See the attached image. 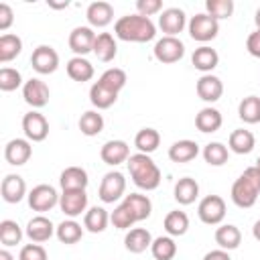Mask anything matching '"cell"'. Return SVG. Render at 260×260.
I'll return each mask as SVG.
<instances>
[{"instance_id": "cell-3", "label": "cell", "mask_w": 260, "mask_h": 260, "mask_svg": "<svg viewBox=\"0 0 260 260\" xmlns=\"http://www.w3.org/2000/svg\"><path fill=\"white\" fill-rule=\"evenodd\" d=\"M116 37L122 41H134V43H146L150 39H154L156 35V26L148 16L142 14H126L120 16L114 24Z\"/></svg>"}, {"instance_id": "cell-27", "label": "cell", "mask_w": 260, "mask_h": 260, "mask_svg": "<svg viewBox=\"0 0 260 260\" xmlns=\"http://www.w3.org/2000/svg\"><path fill=\"white\" fill-rule=\"evenodd\" d=\"M93 53L100 61H106V63L112 61L118 53V45H116L114 37L110 32H100L95 37V43H93Z\"/></svg>"}, {"instance_id": "cell-43", "label": "cell", "mask_w": 260, "mask_h": 260, "mask_svg": "<svg viewBox=\"0 0 260 260\" xmlns=\"http://www.w3.org/2000/svg\"><path fill=\"white\" fill-rule=\"evenodd\" d=\"M205 8L213 18H228L234 12V0H205Z\"/></svg>"}, {"instance_id": "cell-31", "label": "cell", "mask_w": 260, "mask_h": 260, "mask_svg": "<svg viewBox=\"0 0 260 260\" xmlns=\"http://www.w3.org/2000/svg\"><path fill=\"white\" fill-rule=\"evenodd\" d=\"M134 144H136V148H138L140 152L150 154V152H154V150L158 148V144H160V134H158L154 128H142V130L136 132Z\"/></svg>"}, {"instance_id": "cell-29", "label": "cell", "mask_w": 260, "mask_h": 260, "mask_svg": "<svg viewBox=\"0 0 260 260\" xmlns=\"http://www.w3.org/2000/svg\"><path fill=\"white\" fill-rule=\"evenodd\" d=\"M67 75L73 81H89L93 77V65L83 57H73L67 61Z\"/></svg>"}, {"instance_id": "cell-28", "label": "cell", "mask_w": 260, "mask_h": 260, "mask_svg": "<svg viewBox=\"0 0 260 260\" xmlns=\"http://www.w3.org/2000/svg\"><path fill=\"white\" fill-rule=\"evenodd\" d=\"M217 61H219L217 51L211 49V47H207V45L195 49L193 55H191V63H193L195 69H199V71H211V69L217 65Z\"/></svg>"}, {"instance_id": "cell-18", "label": "cell", "mask_w": 260, "mask_h": 260, "mask_svg": "<svg viewBox=\"0 0 260 260\" xmlns=\"http://www.w3.org/2000/svg\"><path fill=\"white\" fill-rule=\"evenodd\" d=\"M100 156H102V160L106 165H114L116 167V165H120V162L130 158V148H128V144L124 140H108L102 146Z\"/></svg>"}, {"instance_id": "cell-10", "label": "cell", "mask_w": 260, "mask_h": 260, "mask_svg": "<svg viewBox=\"0 0 260 260\" xmlns=\"http://www.w3.org/2000/svg\"><path fill=\"white\" fill-rule=\"evenodd\" d=\"M30 65L37 73H53L59 65V55L49 45H39L30 55Z\"/></svg>"}, {"instance_id": "cell-9", "label": "cell", "mask_w": 260, "mask_h": 260, "mask_svg": "<svg viewBox=\"0 0 260 260\" xmlns=\"http://www.w3.org/2000/svg\"><path fill=\"white\" fill-rule=\"evenodd\" d=\"M185 55V45L177 37H162L154 45V57L160 63H175Z\"/></svg>"}, {"instance_id": "cell-13", "label": "cell", "mask_w": 260, "mask_h": 260, "mask_svg": "<svg viewBox=\"0 0 260 260\" xmlns=\"http://www.w3.org/2000/svg\"><path fill=\"white\" fill-rule=\"evenodd\" d=\"M59 205L61 211L69 217H77L81 215V211L87 205V195L85 189H71V191H63V195L59 197Z\"/></svg>"}, {"instance_id": "cell-6", "label": "cell", "mask_w": 260, "mask_h": 260, "mask_svg": "<svg viewBox=\"0 0 260 260\" xmlns=\"http://www.w3.org/2000/svg\"><path fill=\"white\" fill-rule=\"evenodd\" d=\"M217 30H219L217 18H213V16L207 14V12L195 14V16L189 20V35H191L195 41H201V43L211 41V39H215Z\"/></svg>"}, {"instance_id": "cell-16", "label": "cell", "mask_w": 260, "mask_h": 260, "mask_svg": "<svg viewBox=\"0 0 260 260\" xmlns=\"http://www.w3.org/2000/svg\"><path fill=\"white\" fill-rule=\"evenodd\" d=\"M32 154V148L28 144V140L24 138H12L6 146H4V158L8 165H14V167H20L24 165Z\"/></svg>"}, {"instance_id": "cell-36", "label": "cell", "mask_w": 260, "mask_h": 260, "mask_svg": "<svg viewBox=\"0 0 260 260\" xmlns=\"http://www.w3.org/2000/svg\"><path fill=\"white\" fill-rule=\"evenodd\" d=\"M187 228H189V217H187L185 211L175 209V211H169L167 213V217H165V230H167V234H171V236H183L187 232Z\"/></svg>"}, {"instance_id": "cell-5", "label": "cell", "mask_w": 260, "mask_h": 260, "mask_svg": "<svg viewBox=\"0 0 260 260\" xmlns=\"http://www.w3.org/2000/svg\"><path fill=\"white\" fill-rule=\"evenodd\" d=\"M258 193H260V169L254 165L248 167L232 185V201L238 207L246 209L256 203Z\"/></svg>"}, {"instance_id": "cell-40", "label": "cell", "mask_w": 260, "mask_h": 260, "mask_svg": "<svg viewBox=\"0 0 260 260\" xmlns=\"http://www.w3.org/2000/svg\"><path fill=\"white\" fill-rule=\"evenodd\" d=\"M22 49V41L16 37V35H2L0 37V61L6 63V61H12Z\"/></svg>"}, {"instance_id": "cell-52", "label": "cell", "mask_w": 260, "mask_h": 260, "mask_svg": "<svg viewBox=\"0 0 260 260\" xmlns=\"http://www.w3.org/2000/svg\"><path fill=\"white\" fill-rule=\"evenodd\" d=\"M0 260H14L8 250H0Z\"/></svg>"}, {"instance_id": "cell-19", "label": "cell", "mask_w": 260, "mask_h": 260, "mask_svg": "<svg viewBox=\"0 0 260 260\" xmlns=\"http://www.w3.org/2000/svg\"><path fill=\"white\" fill-rule=\"evenodd\" d=\"M158 26L162 28V32H167V37H175L185 26V12L181 8L162 10V14L158 16Z\"/></svg>"}, {"instance_id": "cell-44", "label": "cell", "mask_w": 260, "mask_h": 260, "mask_svg": "<svg viewBox=\"0 0 260 260\" xmlns=\"http://www.w3.org/2000/svg\"><path fill=\"white\" fill-rule=\"evenodd\" d=\"M20 83H22V79H20V73L16 69H12V67H2L0 69V89L2 91H12Z\"/></svg>"}, {"instance_id": "cell-33", "label": "cell", "mask_w": 260, "mask_h": 260, "mask_svg": "<svg viewBox=\"0 0 260 260\" xmlns=\"http://www.w3.org/2000/svg\"><path fill=\"white\" fill-rule=\"evenodd\" d=\"M230 148L238 154H248L254 148V134L250 130L238 128L230 134Z\"/></svg>"}, {"instance_id": "cell-12", "label": "cell", "mask_w": 260, "mask_h": 260, "mask_svg": "<svg viewBox=\"0 0 260 260\" xmlns=\"http://www.w3.org/2000/svg\"><path fill=\"white\" fill-rule=\"evenodd\" d=\"M57 199H59V195H57L55 187L45 185V183L32 187V191L28 193V205L35 211H49L57 203Z\"/></svg>"}, {"instance_id": "cell-2", "label": "cell", "mask_w": 260, "mask_h": 260, "mask_svg": "<svg viewBox=\"0 0 260 260\" xmlns=\"http://www.w3.org/2000/svg\"><path fill=\"white\" fill-rule=\"evenodd\" d=\"M152 211V203L146 195H140V193H130L126 195V199L112 211L110 219L114 223V228L118 230H126L130 228L132 223L136 221H142L150 215Z\"/></svg>"}, {"instance_id": "cell-35", "label": "cell", "mask_w": 260, "mask_h": 260, "mask_svg": "<svg viewBox=\"0 0 260 260\" xmlns=\"http://www.w3.org/2000/svg\"><path fill=\"white\" fill-rule=\"evenodd\" d=\"M238 116L248 122V124H256L260 122V98L258 95H248L240 102L238 106Z\"/></svg>"}, {"instance_id": "cell-8", "label": "cell", "mask_w": 260, "mask_h": 260, "mask_svg": "<svg viewBox=\"0 0 260 260\" xmlns=\"http://www.w3.org/2000/svg\"><path fill=\"white\" fill-rule=\"evenodd\" d=\"M197 213H199V219L203 223L215 225L225 215V201L219 195H207V197L201 199V203L197 207Z\"/></svg>"}, {"instance_id": "cell-30", "label": "cell", "mask_w": 260, "mask_h": 260, "mask_svg": "<svg viewBox=\"0 0 260 260\" xmlns=\"http://www.w3.org/2000/svg\"><path fill=\"white\" fill-rule=\"evenodd\" d=\"M215 242L219 244L221 250H234V248L240 246L242 234H240V230H238L236 225L225 223V225H219V228L215 230Z\"/></svg>"}, {"instance_id": "cell-11", "label": "cell", "mask_w": 260, "mask_h": 260, "mask_svg": "<svg viewBox=\"0 0 260 260\" xmlns=\"http://www.w3.org/2000/svg\"><path fill=\"white\" fill-rule=\"evenodd\" d=\"M22 130H24V134H26L28 140L41 142V140H45L47 134H49V122H47V118H45L43 114H39V112H28V114H24V118H22Z\"/></svg>"}, {"instance_id": "cell-17", "label": "cell", "mask_w": 260, "mask_h": 260, "mask_svg": "<svg viewBox=\"0 0 260 260\" xmlns=\"http://www.w3.org/2000/svg\"><path fill=\"white\" fill-rule=\"evenodd\" d=\"M0 193H2V199L6 203H18L26 193V183L20 175H6L2 179Z\"/></svg>"}, {"instance_id": "cell-22", "label": "cell", "mask_w": 260, "mask_h": 260, "mask_svg": "<svg viewBox=\"0 0 260 260\" xmlns=\"http://www.w3.org/2000/svg\"><path fill=\"white\" fill-rule=\"evenodd\" d=\"M150 244H152L150 232L144 230V228H132V230L126 234V238H124V246H126V250L132 252V254L144 252Z\"/></svg>"}, {"instance_id": "cell-4", "label": "cell", "mask_w": 260, "mask_h": 260, "mask_svg": "<svg viewBox=\"0 0 260 260\" xmlns=\"http://www.w3.org/2000/svg\"><path fill=\"white\" fill-rule=\"evenodd\" d=\"M128 171H130V177H132L134 185L140 187V189H144V191H152L160 183V171H158V167L144 152H136V154H132L128 158Z\"/></svg>"}, {"instance_id": "cell-32", "label": "cell", "mask_w": 260, "mask_h": 260, "mask_svg": "<svg viewBox=\"0 0 260 260\" xmlns=\"http://www.w3.org/2000/svg\"><path fill=\"white\" fill-rule=\"evenodd\" d=\"M195 126L201 132H215L221 126V114L215 108H203L195 116Z\"/></svg>"}, {"instance_id": "cell-26", "label": "cell", "mask_w": 260, "mask_h": 260, "mask_svg": "<svg viewBox=\"0 0 260 260\" xmlns=\"http://www.w3.org/2000/svg\"><path fill=\"white\" fill-rule=\"evenodd\" d=\"M199 195V185L195 179L191 177H183L175 183V199L181 203V205H189L197 199Z\"/></svg>"}, {"instance_id": "cell-45", "label": "cell", "mask_w": 260, "mask_h": 260, "mask_svg": "<svg viewBox=\"0 0 260 260\" xmlns=\"http://www.w3.org/2000/svg\"><path fill=\"white\" fill-rule=\"evenodd\" d=\"M18 260H47V252L39 244H26V246H22Z\"/></svg>"}, {"instance_id": "cell-41", "label": "cell", "mask_w": 260, "mask_h": 260, "mask_svg": "<svg viewBox=\"0 0 260 260\" xmlns=\"http://www.w3.org/2000/svg\"><path fill=\"white\" fill-rule=\"evenodd\" d=\"M22 238V230L16 221L12 219H2L0 221V242L4 246H16Z\"/></svg>"}, {"instance_id": "cell-1", "label": "cell", "mask_w": 260, "mask_h": 260, "mask_svg": "<svg viewBox=\"0 0 260 260\" xmlns=\"http://www.w3.org/2000/svg\"><path fill=\"white\" fill-rule=\"evenodd\" d=\"M126 85V71L120 67H112L102 73V77L91 85L89 100L98 110L110 108L118 100V91Z\"/></svg>"}, {"instance_id": "cell-24", "label": "cell", "mask_w": 260, "mask_h": 260, "mask_svg": "<svg viewBox=\"0 0 260 260\" xmlns=\"http://www.w3.org/2000/svg\"><path fill=\"white\" fill-rule=\"evenodd\" d=\"M59 183L63 187V191H71V189H85L87 187V173L81 167H67L61 177Z\"/></svg>"}, {"instance_id": "cell-20", "label": "cell", "mask_w": 260, "mask_h": 260, "mask_svg": "<svg viewBox=\"0 0 260 260\" xmlns=\"http://www.w3.org/2000/svg\"><path fill=\"white\" fill-rule=\"evenodd\" d=\"M223 93V83L219 77L215 75H201L199 81H197V95L203 100V102H215L219 100Z\"/></svg>"}, {"instance_id": "cell-53", "label": "cell", "mask_w": 260, "mask_h": 260, "mask_svg": "<svg viewBox=\"0 0 260 260\" xmlns=\"http://www.w3.org/2000/svg\"><path fill=\"white\" fill-rule=\"evenodd\" d=\"M254 22H256V26H258V30H260V8H258L256 14H254Z\"/></svg>"}, {"instance_id": "cell-42", "label": "cell", "mask_w": 260, "mask_h": 260, "mask_svg": "<svg viewBox=\"0 0 260 260\" xmlns=\"http://www.w3.org/2000/svg\"><path fill=\"white\" fill-rule=\"evenodd\" d=\"M203 158H205V162L219 167V165L228 162V146H223L221 142H209L203 148Z\"/></svg>"}, {"instance_id": "cell-25", "label": "cell", "mask_w": 260, "mask_h": 260, "mask_svg": "<svg viewBox=\"0 0 260 260\" xmlns=\"http://www.w3.org/2000/svg\"><path fill=\"white\" fill-rule=\"evenodd\" d=\"M199 146L193 140H177L171 148H169V158L173 162H189L197 156Z\"/></svg>"}, {"instance_id": "cell-21", "label": "cell", "mask_w": 260, "mask_h": 260, "mask_svg": "<svg viewBox=\"0 0 260 260\" xmlns=\"http://www.w3.org/2000/svg\"><path fill=\"white\" fill-rule=\"evenodd\" d=\"M55 230H57V228H53L51 219H47L45 215H37V217H32V219L26 223V236H28L32 242H47V240L53 236Z\"/></svg>"}, {"instance_id": "cell-46", "label": "cell", "mask_w": 260, "mask_h": 260, "mask_svg": "<svg viewBox=\"0 0 260 260\" xmlns=\"http://www.w3.org/2000/svg\"><path fill=\"white\" fill-rule=\"evenodd\" d=\"M160 6H162L160 0H138V2H136V8H138V12H140L142 16H150V14L158 12Z\"/></svg>"}, {"instance_id": "cell-34", "label": "cell", "mask_w": 260, "mask_h": 260, "mask_svg": "<svg viewBox=\"0 0 260 260\" xmlns=\"http://www.w3.org/2000/svg\"><path fill=\"white\" fill-rule=\"evenodd\" d=\"M108 219H110L108 211H106L104 207H98V205H95V207H91V209L85 213V217H83V225L87 228V232H91V234H100V232L106 230Z\"/></svg>"}, {"instance_id": "cell-23", "label": "cell", "mask_w": 260, "mask_h": 260, "mask_svg": "<svg viewBox=\"0 0 260 260\" xmlns=\"http://www.w3.org/2000/svg\"><path fill=\"white\" fill-rule=\"evenodd\" d=\"M112 16H114V8L110 2L98 0V2H91L87 6V20L93 26H106L112 20Z\"/></svg>"}, {"instance_id": "cell-49", "label": "cell", "mask_w": 260, "mask_h": 260, "mask_svg": "<svg viewBox=\"0 0 260 260\" xmlns=\"http://www.w3.org/2000/svg\"><path fill=\"white\" fill-rule=\"evenodd\" d=\"M203 260H232V258L228 256L225 250H211V252H207L203 256Z\"/></svg>"}, {"instance_id": "cell-50", "label": "cell", "mask_w": 260, "mask_h": 260, "mask_svg": "<svg viewBox=\"0 0 260 260\" xmlns=\"http://www.w3.org/2000/svg\"><path fill=\"white\" fill-rule=\"evenodd\" d=\"M252 234H254V238L260 242V219L254 223V228H252Z\"/></svg>"}, {"instance_id": "cell-38", "label": "cell", "mask_w": 260, "mask_h": 260, "mask_svg": "<svg viewBox=\"0 0 260 260\" xmlns=\"http://www.w3.org/2000/svg\"><path fill=\"white\" fill-rule=\"evenodd\" d=\"M104 128V118L100 112L95 110H89V112H83L81 118H79V130L85 134V136H95L100 134Z\"/></svg>"}, {"instance_id": "cell-37", "label": "cell", "mask_w": 260, "mask_h": 260, "mask_svg": "<svg viewBox=\"0 0 260 260\" xmlns=\"http://www.w3.org/2000/svg\"><path fill=\"white\" fill-rule=\"evenodd\" d=\"M150 252L156 260H173L177 254V244L173 242V238L169 236H160L156 240H152L150 244Z\"/></svg>"}, {"instance_id": "cell-15", "label": "cell", "mask_w": 260, "mask_h": 260, "mask_svg": "<svg viewBox=\"0 0 260 260\" xmlns=\"http://www.w3.org/2000/svg\"><path fill=\"white\" fill-rule=\"evenodd\" d=\"M95 32L89 26H75L69 35V47L73 53H77V57L93 51V43H95Z\"/></svg>"}, {"instance_id": "cell-51", "label": "cell", "mask_w": 260, "mask_h": 260, "mask_svg": "<svg viewBox=\"0 0 260 260\" xmlns=\"http://www.w3.org/2000/svg\"><path fill=\"white\" fill-rule=\"evenodd\" d=\"M69 2H55V0H49V6H53V8H65Z\"/></svg>"}, {"instance_id": "cell-39", "label": "cell", "mask_w": 260, "mask_h": 260, "mask_svg": "<svg viewBox=\"0 0 260 260\" xmlns=\"http://www.w3.org/2000/svg\"><path fill=\"white\" fill-rule=\"evenodd\" d=\"M55 232H57L59 242H63V244H75V242H79L81 236H83L81 225H79L77 221H73V219H65V221H61V223L57 225Z\"/></svg>"}, {"instance_id": "cell-14", "label": "cell", "mask_w": 260, "mask_h": 260, "mask_svg": "<svg viewBox=\"0 0 260 260\" xmlns=\"http://www.w3.org/2000/svg\"><path fill=\"white\" fill-rule=\"evenodd\" d=\"M22 98H24V102H26L28 106H32V108H43V106H47V102H49V87H47L45 81H41V79H37V77H30V79L24 83V87H22Z\"/></svg>"}, {"instance_id": "cell-48", "label": "cell", "mask_w": 260, "mask_h": 260, "mask_svg": "<svg viewBox=\"0 0 260 260\" xmlns=\"http://www.w3.org/2000/svg\"><path fill=\"white\" fill-rule=\"evenodd\" d=\"M246 49H248L250 55L260 57V30L250 32V37H248V41H246Z\"/></svg>"}, {"instance_id": "cell-54", "label": "cell", "mask_w": 260, "mask_h": 260, "mask_svg": "<svg viewBox=\"0 0 260 260\" xmlns=\"http://www.w3.org/2000/svg\"><path fill=\"white\" fill-rule=\"evenodd\" d=\"M256 167H258V169H260V156H258V160H256Z\"/></svg>"}, {"instance_id": "cell-7", "label": "cell", "mask_w": 260, "mask_h": 260, "mask_svg": "<svg viewBox=\"0 0 260 260\" xmlns=\"http://www.w3.org/2000/svg\"><path fill=\"white\" fill-rule=\"evenodd\" d=\"M126 189V179L120 171H110L104 175L102 183H100V199L104 203H114L116 199L122 197Z\"/></svg>"}, {"instance_id": "cell-47", "label": "cell", "mask_w": 260, "mask_h": 260, "mask_svg": "<svg viewBox=\"0 0 260 260\" xmlns=\"http://www.w3.org/2000/svg\"><path fill=\"white\" fill-rule=\"evenodd\" d=\"M12 20H14L12 8H10L6 2H2V4H0V30H6V28L12 24Z\"/></svg>"}]
</instances>
